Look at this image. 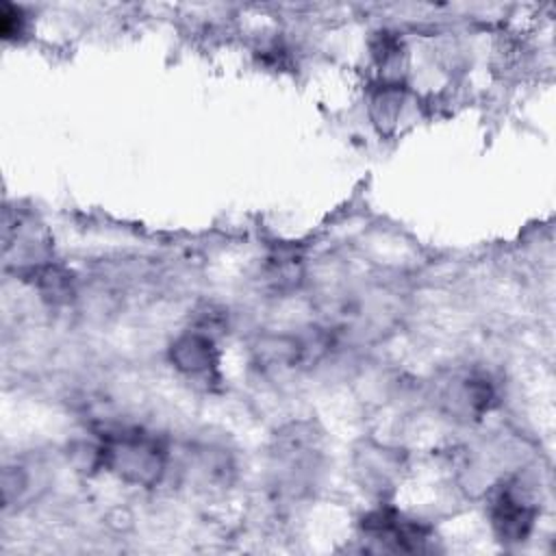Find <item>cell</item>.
Instances as JSON below:
<instances>
[{
  "label": "cell",
  "instance_id": "cell-1",
  "mask_svg": "<svg viewBox=\"0 0 556 556\" xmlns=\"http://www.w3.org/2000/svg\"><path fill=\"white\" fill-rule=\"evenodd\" d=\"M98 456L109 469L137 484H152L165 467V447L137 428L106 434Z\"/></svg>",
  "mask_w": 556,
  "mask_h": 556
},
{
  "label": "cell",
  "instance_id": "cell-2",
  "mask_svg": "<svg viewBox=\"0 0 556 556\" xmlns=\"http://www.w3.org/2000/svg\"><path fill=\"white\" fill-rule=\"evenodd\" d=\"M491 521L502 541H523L534 523V504L513 484H504L491 497Z\"/></svg>",
  "mask_w": 556,
  "mask_h": 556
},
{
  "label": "cell",
  "instance_id": "cell-3",
  "mask_svg": "<svg viewBox=\"0 0 556 556\" xmlns=\"http://www.w3.org/2000/svg\"><path fill=\"white\" fill-rule=\"evenodd\" d=\"M363 530L384 543H393L395 549H419L428 536L426 528L417 521L404 519L393 508H380L363 519Z\"/></svg>",
  "mask_w": 556,
  "mask_h": 556
},
{
  "label": "cell",
  "instance_id": "cell-4",
  "mask_svg": "<svg viewBox=\"0 0 556 556\" xmlns=\"http://www.w3.org/2000/svg\"><path fill=\"white\" fill-rule=\"evenodd\" d=\"M172 361L187 376L211 378V374L217 371V354L213 341L198 332L185 334L172 345Z\"/></svg>",
  "mask_w": 556,
  "mask_h": 556
},
{
  "label": "cell",
  "instance_id": "cell-5",
  "mask_svg": "<svg viewBox=\"0 0 556 556\" xmlns=\"http://www.w3.org/2000/svg\"><path fill=\"white\" fill-rule=\"evenodd\" d=\"M24 26H26V17H24V11L20 7H13L9 2L2 4V11H0V30H2V37L4 39H11V37H20L24 33Z\"/></svg>",
  "mask_w": 556,
  "mask_h": 556
}]
</instances>
